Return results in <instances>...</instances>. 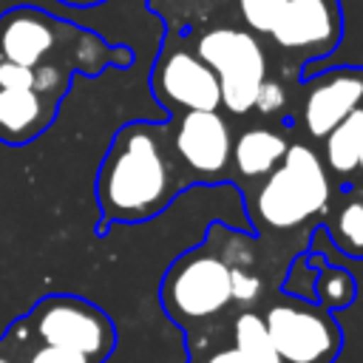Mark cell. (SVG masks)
<instances>
[{
	"mask_svg": "<svg viewBox=\"0 0 363 363\" xmlns=\"http://www.w3.org/2000/svg\"><path fill=\"white\" fill-rule=\"evenodd\" d=\"M184 190L179 167L170 153V133L164 122L133 119L122 125L105 159L99 162L94 196L99 207V233L111 224H142L167 210Z\"/></svg>",
	"mask_w": 363,
	"mask_h": 363,
	"instance_id": "6da1fadb",
	"label": "cell"
},
{
	"mask_svg": "<svg viewBox=\"0 0 363 363\" xmlns=\"http://www.w3.org/2000/svg\"><path fill=\"white\" fill-rule=\"evenodd\" d=\"M326 258L320 252H298L292 258V264L286 267V278L281 292L301 298V301H315V281H318V269Z\"/></svg>",
	"mask_w": 363,
	"mask_h": 363,
	"instance_id": "d6986e66",
	"label": "cell"
},
{
	"mask_svg": "<svg viewBox=\"0 0 363 363\" xmlns=\"http://www.w3.org/2000/svg\"><path fill=\"white\" fill-rule=\"evenodd\" d=\"M363 105V65H335L329 71L303 77L295 99L292 116L309 145H318L335 125H340L354 108Z\"/></svg>",
	"mask_w": 363,
	"mask_h": 363,
	"instance_id": "8fae6325",
	"label": "cell"
},
{
	"mask_svg": "<svg viewBox=\"0 0 363 363\" xmlns=\"http://www.w3.org/2000/svg\"><path fill=\"white\" fill-rule=\"evenodd\" d=\"M227 3L233 0H145V6L164 20L167 34L176 37H190L196 28L210 26Z\"/></svg>",
	"mask_w": 363,
	"mask_h": 363,
	"instance_id": "2e32d148",
	"label": "cell"
},
{
	"mask_svg": "<svg viewBox=\"0 0 363 363\" xmlns=\"http://www.w3.org/2000/svg\"><path fill=\"white\" fill-rule=\"evenodd\" d=\"M320 227L343 255L363 258V184L335 182Z\"/></svg>",
	"mask_w": 363,
	"mask_h": 363,
	"instance_id": "5bb4252c",
	"label": "cell"
},
{
	"mask_svg": "<svg viewBox=\"0 0 363 363\" xmlns=\"http://www.w3.org/2000/svg\"><path fill=\"white\" fill-rule=\"evenodd\" d=\"M272 48L289 71L303 62L320 60L340 45L343 37V9L340 0H286L275 28L267 34Z\"/></svg>",
	"mask_w": 363,
	"mask_h": 363,
	"instance_id": "30bf717a",
	"label": "cell"
},
{
	"mask_svg": "<svg viewBox=\"0 0 363 363\" xmlns=\"http://www.w3.org/2000/svg\"><path fill=\"white\" fill-rule=\"evenodd\" d=\"M162 309L187 332L221 318L233 301V269L207 230L204 241L182 252L164 272L159 286Z\"/></svg>",
	"mask_w": 363,
	"mask_h": 363,
	"instance_id": "277c9868",
	"label": "cell"
},
{
	"mask_svg": "<svg viewBox=\"0 0 363 363\" xmlns=\"http://www.w3.org/2000/svg\"><path fill=\"white\" fill-rule=\"evenodd\" d=\"M233 346L241 363H284L267 335L264 318L255 309H244L233 320Z\"/></svg>",
	"mask_w": 363,
	"mask_h": 363,
	"instance_id": "e0dca14e",
	"label": "cell"
},
{
	"mask_svg": "<svg viewBox=\"0 0 363 363\" xmlns=\"http://www.w3.org/2000/svg\"><path fill=\"white\" fill-rule=\"evenodd\" d=\"M284 6H286V0H233L235 17L255 37H267L275 28Z\"/></svg>",
	"mask_w": 363,
	"mask_h": 363,
	"instance_id": "ffe728a7",
	"label": "cell"
},
{
	"mask_svg": "<svg viewBox=\"0 0 363 363\" xmlns=\"http://www.w3.org/2000/svg\"><path fill=\"white\" fill-rule=\"evenodd\" d=\"M289 147V133L281 125L258 122L233 133V156H230V184L252 187L264 176H269Z\"/></svg>",
	"mask_w": 363,
	"mask_h": 363,
	"instance_id": "7c38bea8",
	"label": "cell"
},
{
	"mask_svg": "<svg viewBox=\"0 0 363 363\" xmlns=\"http://www.w3.org/2000/svg\"><path fill=\"white\" fill-rule=\"evenodd\" d=\"M17 363H99L82 352H71V349H62V346H48V343H31V340H9L3 337Z\"/></svg>",
	"mask_w": 363,
	"mask_h": 363,
	"instance_id": "44dd1931",
	"label": "cell"
},
{
	"mask_svg": "<svg viewBox=\"0 0 363 363\" xmlns=\"http://www.w3.org/2000/svg\"><path fill=\"white\" fill-rule=\"evenodd\" d=\"M170 153L184 182L190 184H230L233 125L221 111H187L167 119Z\"/></svg>",
	"mask_w": 363,
	"mask_h": 363,
	"instance_id": "ba28073f",
	"label": "cell"
},
{
	"mask_svg": "<svg viewBox=\"0 0 363 363\" xmlns=\"http://www.w3.org/2000/svg\"><path fill=\"white\" fill-rule=\"evenodd\" d=\"M0 363H17V357H14V352H11V346L0 337Z\"/></svg>",
	"mask_w": 363,
	"mask_h": 363,
	"instance_id": "cb8c5ba5",
	"label": "cell"
},
{
	"mask_svg": "<svg viewBox=\"0 0 363 363\" xmlns=\"http://www.w3.org/2000/svg\"><path fill=\"white\" fill-rule=\"evenodd\" d=\"M346 182H357V184H363V153H360V159H357V167H354V173H352Z\"/></svg>",
	"mask_w": 363,
	"mask_h": 363,
	"instance_id": "484cf974",
	"label": "cell"
},
{
	"mask_svg": "<svg viewBox=\"0 0 363 363\" xmlns=\"http://www.w3.org/2000/svg\"><path fill=\"white\" fill-rule=\"evenodd\" d=\"M292 99H295V94L289 91V85L281 77H272L269 74L261 82V91H258V99H255L252 113H258L261 122H275V119H281L292 108Z\"/></svg>",
	"mask_w": 363,
	"mask_h": 363,
	"instance_id": "7402d4cb",
	"label": "cell"
},
{
	"mask_svg": "<svg viewBox=\"0 0 363 363\" xmlns=\"http://www.w3.org/2000/svg\"><path fill=\"white\" fill-rule=\"evenodd\" d=\"M261 318L284 363H335L340 354V326L318 301H301L281 292L267 303Z\"/></svg>",
	"mask_w": 363,
	"mask_h": 363,
	"instance_id": "52a82bcc",
	"label": "cell"
},
{
	"mask_svg": "<svg viewBox=\"0 0 363 363\" xmlns=\"http://www.w3.org/2000/svg\"><path fill=\"white\" fill-rule=\"evenodd\" d=\"M150 91L170 116L187 111H221L218 79L187 37L164 34L150 71Z\"/></svg>",
	"mask_w": 363,
	"mask_h": 363,
	"instance_id": "9c48e42d",
	"label": "cell"
},
{
	"mask_svg": "<svg viewBox=\"0 0 363 363\" xmlns=\"http://www.w3.org/2000/svg\"><path fill=\"white\" fill-rule=\"evenodd\" d=\"M9 340H31L82 352L105 363L116 346V329L108 312L79 295H45L23 318H17L9 332Z\"/></svg>",
	"mask_w": 363,
	"mask_h": 363,
	"instance_id": "8992f818",
	"label": "cell"
},
{
	"mask_svg": "<svg viewBox=\"0 0 363 363\" xmlns=\"http://www.w3.org/2000/svg\"><path fill=\"white\" fill-rule=\"evenodd\" d=\"M332 176L315 145L289 142L281 164L258 184L244 190L247 216L261 235H292L312 230L326 213L332 199Z\"/></svg>",
	"mask_w": 363,
	"mask_h": 363,
	"instance_id": "3957f363",
	"label": "cell"
},
{
	"mask_svg": "<svg viewBox=\"0 0 363 363\" xmlns=\"http://www.w3.org/2000/svg\"><path fill=\"white\" fill-rule=\"evenodd\" d=\"M60 102L34 88H0V142L20 147L40 139L57 119Z\"/></svg>",
	"mask_w": 363,
	"mask_h": 363,
	"instance_id": "4fadbf2b",
	"label": "cell"
},
{
	"mask_svg": "<svg viewBox=\"0 0 363 363\" xmlns=\"http://www.w3.org/2000/svg\"><path fill=\"white\" fill-rule=\"evenodd\" d=\"M318 145H320L318 153L332 182H346L354 173L357 159L363 153V105L354 108L340 125H335Z\"/></svg>",
	"mask_w": 363,
	"mask_h": 363,
	"instance_id": "9a60e30c",
	"label": "cell"
},
{
	"mask_svg": "<svg viewBox=\"0 0 363 363\" xmlns=\"http://www.w3.org/2000/svg\"><path fill=\"white\" fill-rule=\"evenodd\" d=\"M0 57L28 68L62 65L85 77L133 62L130 48L111 45L105 37L34 6H14L0 14Z\"/></svg>",
	"mask_w": 363,
	"mask_h": 363,
	"instance_id": "7a4b0ae2",
	"label": "cell"
},
{
	"mask_svg": "<svg viewBox=\"0 0 363 363\" xmlns=\"http://www.w3.org/2000/svg\"><path fill=\"white\" fill-rule=\"evenodd\" d=\"M65 6H74V9H91V6H99V3H108V0H60Z\"/></svg>",
	"mask_w": 363,
	"mask_h": 363,
	"instance_id": "d4e9b609",
	"label": "cell"
},
{
	"mask_svg": "<svg viewBox=\"0 0 363 363\" xmlns=\"http://www.w3.org/2000/svg\"><path fill=\"white\" fill-rule=\"evenodd\" d=\"M187 40L218 79L221 111L235 119L250 116L261 82L269 77V57L261 40L244 26H233V23L201 26Z\"/></svg>",
	"mask_w": 363,
	"mask_h": 363,
	"instance_id": "5b68a950",
	"label": "cell"
},
{
	"mask_svg": "<svg viewBox=\"0 0 363 363\" xmlns=\"http://www.w3.org/2000/svg\"><path fill=\"white\" fill-rule=\"evenodd\" d=\"M199 363H241V357H238V352H235V346H224V349H218V352H210L204 360H199Z\"/></svg>",
	"mask_w": 363,
	"mask_h": 363,
	"instance_id": "603a6c76",
	"label": "cell"
},
{
	"mask_svg": "<svg viewBox=\"0 0 363 363\" xmlns=\"http://www.w3.org/2000/svg\"><path fill=\"white\" fill-rule=\"evenodd\" d=\"M354 298H357L354 275L349 269H343V267H335V264L323 261L320 269H318V281H315V301L323 309L335 312V309L349 306Z\"/></svg>",
	"mask_w": 363,
	"mask_h": 363,
	"instance_id": "ac0fdd59",
	"label": "cell"
}]
</instances>
